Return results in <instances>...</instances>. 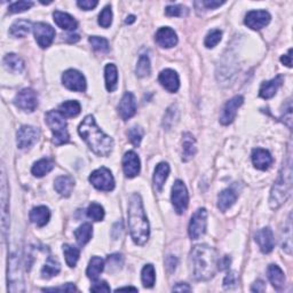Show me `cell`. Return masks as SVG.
Listing matches in <instances>:
<instances>
[{"label": "cell", "instance_id": "obj_1", "mask_svg": "<svg viewBox=\"0 0 293 293\" xmlns=\"http://www.w3.org/2000/svg\"><path fill=\"white\" fill-rule=\"evenodd\" d=\"M219 259L216 249L209 245H196L190 252L191 273L195 280L209 281L219 271Z\"/></svg>", "mask_w": 293, "mask_h": 293}, {"label": "cell", "instance_id": "obj_2", "mask_svg": "<svg viewBox=\"0 0 293 293\" xmlns=\"http://www.w3.org/2000/svg\"><path fill=\"white\" fill-rule=\"evenodd\" d=\"M78 132L92 151L95 152L97 156L110 155L114 148V140L97 126L94 117L91 115L86 116L78 127Z\"/></svg>", "mask_w": 293, "mask_h": 293}, {"label": "cell", "instance_id": "obj_3", "mask_svg": "<svg viewBox=\"0 0 293 293\" xmlns=\"http://www.w3.org/2000/svg\"><path fill=\"white\" fill-rule=\"evenodd\" d=\"M128 228L135 244L144 245L149 240V222L144 213L142 199L139 194H134L128 204Z\"/></svg>", "mask_w": 293, "mask_h": 293}, {"label": "cell", "instance_id": "obj_4", "mask_svg": "<svg viewBox=\"0 0 293 293\" xmlns=\"http://www.w3.org/2000/svg\"><path fill=\"white\" fill-rule=\"evenodd\" d=\"M292 191V156L291 149L289 150V155L285 159L282 166V170L280 172L279 178H277L274 187H273L271 198H269V204L272 209H279L282 206Z\"/></svg>", "mask_w": 293, "mask_h": 293}, {"label": "cell", "instance_id": "obj_5", "mask_svg": "<svg viewBox=\"0 0 293 293\" xmlns=\"http://www.w3.org/2000/svg\"><path fill=\"white\" fill-rule=\"evenodd\" d=\"M46 123L53 133V142L60 146L69 142V133L66 130V122L58 110H52L46 114Z\"/></svg>", "mask_w": 293, "mask_h": 293}, {"label": "cell", "instance_id": "obj_6", "mask_svg": "<svg viewBox=\"0 0 293 293\" xmlns=\"http://www.w3.org/2000/svg\"><path fill=\"white\" fill-rule=\"evenodd\" d=\"M0 208H1V227H2V236L3 240H6L7 232L9 228V189L7 185V178L5 167L2 166L1 172V197H0Z\"/></svg>", "mask_w": 293, "mask_h": 293}, {"label": "cell", "instance_id": "obj_7", "mask_svg": "<svg viewBox=\"0 0 293 293\" xmlns=\"http://www.w3.org/2000/svg\"><path fill=\"white\" fill-rule=\"evenodd\" d=\"M189 203L188 190L181 180H177L172 187V204L174 206L175 212L183 214L187 211Z\"/></svg>", "mask_w": 293, "mask_h": 293}, {"label": "cell", "instance_id": "obj_8", "mask_svg": "<svg viewBox=\"0 0 293 293\" xmlns=\"http://www.w3.org/2000/svg\"><path fill=\"white\" fill-rule=\"evenodd\" d=\"M8 291H23L22 273L19 268V260L17 255H11L8 260Z\"/></svg>", "mask_w": 293, "mask_h": 293}, {"label": "cell", "instance_id": "obj_9", "mask_svg": "<svg viewBox=\"0 0 293 293\" xmlns=\"http://www.w3.org/2000/svg\"><path fill=\"white\" fill-rule=\"evenodd\" d=\"M206 225H208V211L205 209H198L191 217L188 227L191 240H198L204 235L206 232Z\"/></svg>", "mask_w": 293, "mask_h": 293}, {"label": "cell", "instance_id": "obj_10", "mask_svg": "<svg viewBox=\"0 0 293 293\" xmlns=\"http://www.w3.org/2000/svg\"><path fill=\"white\" fill-rule=\"evenodd\" d=\"M89 181L97 190L111 191L115 188V179L112 177L111 172L105 167L95 170L89 175Z\"/></svg>", "mask_w": 293, "mask_h": 293}, {"label": "cell", "instance_id": "obj_11", "mask_svg": "<svg viewBox=\"0 0 293 293\" xmlns=\"http://www.w3.org/2000/svg\"><path fill=\"white\" fill-rule=\"evenodd\" d=\"M15 105L23 111L32 112L36 110L38 105L37 93L31 88H24L17 93L14 100Z\"/></svg>", "mask_w": 293, "mask_h": 293}, {"label": "cell", "instance_id": "obj_12", "mask_svg": "<svg viewBox=\"0 0 293 293\" xmlns=\"http://www.w3.org/2000/svg\"><path fill=\"white\" fill-rule=\"evenodd\" d=\"M33 33L38 45L41 48L49 47L52 45L54 38H55V30L47 23L39 22L33 24Z\"/></svg>", "mask_w": 293, "mask_h": 293}, {"label": "cell", "instance_id": "obj_13", "mask_svg": "<svg viewBox=\"0 0 293 293\" xmlns=\"http://www.w3.org/2000/svg\"><path fill=\"white\" fill-rule=\"evenodd\" d=\"M62 83L70 91L84 92L86 89V80L83 73L73 69H69L62 75Z\"/></svg>", "mask_w": 293, "mask_h": 293}, {"label": "cell", "instance_id": "obj_14", "mask_svg": "<svg viewBox=\"0 0 293 293\" xmlns=\"http://www.w3.org/2000/svg\"><path fill=\"white\" fill-rule=\"evenodd\" d=\"M40 135L38 128L24 125L17 131V147L19 149H29L37 142Z\"/></svg>", "mask_w": 293, "mask_h": 293}, {"label": "cell", "instance_id": "obj_15", "mask_svg": "<svg viewBox=\"0 0 293 293\" xmlns=\"http://www.w3.org/2000/svg\"><path fill=\"white\" fill-rule=\"evenodd\" d=\"M271 14L266 10H251L246 14L245 24L252 30H261L271 22Z\"/></svg>", "mask_w": 293, "mask_h": 293}, {"label": "cell", "instance_id": "obj_16", "mask_svg": "<svg viewBox=\"0 0 293 293\" xmlns=\"http://www.w3.org/2000/svg\"><path fill=\"white\" fill-rule=\"evenodd\" d=\"M244 102V97L242 95H236L233 99H230L227 103H226L222 114L220 116V123L222 125H229L232 124L236 118L237 110Z\"/></svg>", "mask_w": 293, "mask_h": 293}, {"label": "cell", "instance_id": "obj_17", "mask_svg": "<svg viewBox=\"0 0 293 293\" xmlns=\"http://www.w3.org/2000/svg\"><path fill=\"white\" fill-rule=\"evenodd\" d=\"M141 164L139 156L134 151H127L123 157V170L127 178H134L140 173Z\"/></svg>", "mask_w": 293, "mask_h": 293}, {"label": "cell", "instance_id": "obj_18", "mask_svg": "<svg viewBox=\"0 0 293 293\" xmlns=\"http://www.w3.org/2000/svg\"><path fill=\"white\" fill-rule=\"evenodd\" d=\"M256 242L261 252L271 253L275 246V238L271 228H263L256 234Z\"/></svg>", "mask_w": 293, "mask_h": 293}, {"label": "cell", "instance_id": "obj_19", "mask_svg": "<svg viewBox=\"0 0 293 293\" xmlns=\"http://www.w3.org/2000/svg\"><path fill=\"white\" fill-rule=\"evenodd\" d=\"M159 83L163 86L166 91L170 93H175L178 92L180 87V79L179 75L174 70L172 69H165L159 73Z\"/></svg>", "mask_w": 293, "mask_h": 293}, {"label": "cell", "instance_id": "obj_20", "mask_svg": "<svg viewBox=\"0 0 293 293\" xmlns=\"http://www.w3.org/2000/svg\"><path fill=\"white\" fill-rule=\"evenodd\" d=\"M118 112L124 120L132 118L136 112V100L132 93H125L122 101L118 105Z\"/></svg>", "mask_w": 293, "mask_h": 293}, {"label": "cell", "instance_id": "obj_21", "mask_svg": "<svg viewBox=\"0 0 293 293\" xmlns=\"http://www.w3.org/2000/svg\"><path fill=\"white\" fill-rule=\"evenodd\" d=\"M156 42L164 48H171L178 44V36L173 29L165 26L156 33Z\"/></svg>", "mask_w": 293, "mask_h": 293}, {"label": "cell", "instance_id": "obj_22", "mask_svg": "<svg viewBox=\"0 0 293 293\" xmlns=\"http://www.w3.org/2000/svg\"><path fill=\"white\" fill-rule=\"evenodd\" d=\"M252 162L256 169L265 171L269 169V166L273 164V157L268 150L257 148L252 151Z\"/></svg>", "mask_w": 293, "mask_h": 293}, {"label": "cell", "instance_id": "obj_23", "mask_svg": "<svg viewBox=\"0 0 293 293\" xmlns=\"http://www.w3.org/2000/svg\"><path fill=\"white\" fill-rule=\"evenodd\" d=\"M73 187H75V180L69 175H61L54 182V188L63 197H69L71 195Z\"/></svg>", "mask_w": 293, "mask_h": 293}, {"label": "cell", "instance_id": "obj_24", "mask_svg": "<svg viewBox=\"0 0 293 293\" xmlns=\"http://www.w3.org/2000/svg\"><path fill=\"white\" fill-rule=\"evenodd\" d=\"M282 81H283L282 76H277L274 78V79L265 81V83H263V85H261V87H260L259 95L263 97V99H266V100L272 99V97L276 94L277 89L281 87Z\"/></svg>", "mask_w": 293, "mask_h": 293}, {"label": "cell", "instance_id": "obj_25", "mask_svg": "<svg viewBox=\"0 0 293 293\" xmlns=\"http://www.w3.org/2000/svg\"><path fill=\"white\" fill-rule=\"evenodd\" d=\"M170 174V165L167 163H159L155 169L154 173V187L155 189L161 193L165 181Z\"/></svg>", "mask_w": 293, "mask_h": 293}, {"label": "cell", "instance_id": "obj_26", "mask_svg": "<svg viewBox=\"0 0 293 293\" xmlns=\"http://www.w3.org/2000/svg\"><path fill=\"white\" fill-rule=\"evenodd\" d=\"M53 17H54V21H55L56 24L60 26L61 29L69 30V31H73V30L77 29V26H78L77 21L68 13H63V11L55 10L53 14Z\"/></svg>", "mask_w": 293, "mask_h": 293}, {"label": "cell", "instance_id": "obj_27", "mask_svg": "<svg viewBox=\"0 0 293 293\" xmlns=\"http://www.w3.org/2000/svg\"><path fill=\"white\" fill-rule=\"evenodd\" d=\"M268 279L277 291H282L285 287V275L282 269L276 265L268 267Z\"/></svg>", "mask_w": 293, "mask_h": 293}, {"label": "cell", "instance_id": "obj_28", "mask_svg": "<svg viewBox=\"0 0 293 293\" xmlns=\"http://www.w3.org/2000/svg\"><path fill=\"white\" fill-rule=\"evenodd\" d=\"M237 199V193L233 188H227L221 191L218 197V208L222 212H226L228 209L235 204Z\"/></svg>", "mask_w": 293, "mask_h": 293}, {"label": "cell", "instance_id": "obj_29", "mask_svg": "<svg viewBox=\"0 0 293 293\" xmlns=\"http://www.w3.org/2000/svg\"><path fill=\"white\" fill-rule=\"evenodd\" d=\"M50 219V211L46 206H37L30 212V220L38 227H44Z\"/></svg>", "mask_w": 293, "mask_h": 293}, {"label": "cell", "instance_id": "obj_30", "mask_svg": "<svg viewBox=\"0 0 293 293\" xmlns=\"http://www.w3.org/2000/svg\"><path fill=\"white\" fill-rule=\"evenodd\" d=\"M196 140L194 139V136L190 133H185L182 140V159L185 162L190 161L196 155Z\"/></svg>", "mask_w": 293, "mask_h": 293}, {"label": "cell", "instance_id": "obj_31", "mask_svg": "<svg viewBox=\"0 0 293 293\" xmlns=\"http://www.w3.org/2000/svg\"><path fill=\"white\" fill-rule=\"evenodd\" d=\"M104 76H105V86L109 92L116 91L117 85H118V71L115 64L109 63L104 69Z\"/></svg>", "mask_w": 293, "mask_h": 293}, {"label": "cell", "instance_id": "obj_32", "mask_svg": "<svg viewBox=\"0 0 293 293\" xmlns=\"http://www.w3.org/2000/svg\"><path fill=\"white\" fill-rule=\"evenodd\" d=\"M31 29H33V25L30 21H25V19H18V21L14 22V24L10 26L9 32H10L11 36L17 37V38L18 37L23 38L30 32Z\"/></svg>", "mask_w": 293, "mask_h": 293}, {"label": "cell", "instance_id": "obj_33", "mask_svg": "<svg viewBox=\"0 0 293 293\" xmlns=\"http://www.w3.org/2000/svg\"><path fill=\"white\" fill-rule=\"evenodd\" d=\"M54 169V162L52 159L49 158H42L40 161H38L37 163H34V165L31 169V172L34 177L37 178H41L49 173L50 171Z\"/></svg>", "mask_w": 293, "mask_h": 293}, {"label": "cell", "instance_id": "obj_34", "mask_svg": "<svg viewBox=\"0 0 293 293\" xmlns=\"http://www.w3.org/2000/svg\"><path fill=\"white\" fill-rule=\"evenodd\" d=\"M103 269H104L103 259H101L100 257H93L91 261H89L86 274H87L88 279L97 280V277H99L101 273L103 272Z\"/></svg>", "mask_w": 293, "mask_h": 293}, {"label": "cell", "instance_id": "obj_35", "mask_svg": "<svg viewBox=\"0 0 293 293\" xmlns=\"http://www.w3.org/2000/svg\"><path fill=\"white\" fill-rule=\"evenodd\" d=\"M81 107L78 101H65L58 107V112L64 117H76L80 114Z\"/></svg>", "mask_w": 293, "mask_h": 293}, {"label": "cell", "instance_id": "obj_36", "mask_svg": "<svg viewBox=\"0 0 293 293\" xmlns=\"http://www.w3.org/2000/svg\"><path fill=\"white\" fill-rule=\"evenodd\" d=\"M3 63H5L7 69L16 73L22 72L23 69H24V62L16 54H7L3 58Z\"/></svg>", "mask_w": 293, "mask_h": 293}, {"label": "cell", "instance_id": "obj_37", "mask_svg": "<svg viewBox=\"0 0 293 293\" xmlns=\"http://www.w3.org/2000/svg\"><path fill=\"white\" fill-rule=\"evenodd\" d=\"M92 235H93V227L91 224L81 225L80 227L75 232L76 240L80 246H84L87 244L88 242L91 241Z\"/></svg>", "mask_w": 293, "mask_h": 293}, {"label": "cell", "instance_id": "obj_38", "mask_svg": "<svg viewBox=\"0 0 293 293\" xmlns=\"http://www.w3.org/2000/svg\"><path fill=\"white\" fill-rule=\"evenodd\" d=\"M60 263H58L56 259H54V258L49 257L47 261H46L45 266L41 269V275L42 277H45V279H50V277L56 276L58 273H60Z\"/></svg>", "mask_w": 293, "mask_h": 293}, {"label": "cell", "instance_id": "obj_39", "mask_svg": "<svg viewBox=\"0 0 293 293\" xmlns=\"http://www.w3.org/2000/svg\"><path fill=\"white\" fill-rule=\"evenodd\" d=\"M178 119H179L178 105L173 104V105H171L169 109H167L166 114L164 115L163 126L165 127L166 130H171V128L175 125V123L178 122Z\"/></svg>", "mask_w": 293, "mask_h": 293}, {"label": "cell", "instance_id": "obj_40", "mask_svg": "<svg viewBox=\"0 0 293 293\" xmlns=\"http://www.w3.org/2000/svg\"><path fill=\"white\" fill-rule=\"evenodd\" d=\"M63 252H64V257H65V261L68 264L69 267H76L77 261L79 259L80 256V251L77 248L72 245H63Z\"/></svg>", "mask_w": 293, "mask_h": 293}, {"label": "cell", "instance_id": "obj_41", "mask_svg": "<svg viewBox=\"0 0 293 293\" xmlns=\"http://www.w3.org/2000/svg\"><path fill=\"white\" fill-rule=\"evenodd\" d=\"M141 279H142V283L146 288L154 287L155 281H156V273H155L154 266L150 264L144 266L141 273Z\"/></svg>", "mask_w": 293, "mask_h": 293}, {"label": "cell", "instance_id": "obj_42", "mask_svg": "<svg viewBox=\"0 0 293 293\" xmlns=\"http://www.w3.org/2000/svg\"><path fill=\"white\" fill-rule=\"evenodd\" d=\"M151 71V65H150V60L147 55H141L138 61V65H136L135 72L136 76L140 78L147 77L150 75Z\"/></svg>", "mask_w": 293, "mask_h": 293}, {"label": "cell", "instance_id": "obj_43", "mask_svg": "<svg viewBox=\"0 0 293 293\" xmlns=\"http://www.w3.org/2000/svg\"><path fill=\"white\" fill-rule=\"evenodd\" d=\"M107 266H108V272L109 273H115L119 271L120 268L123 267L124 259L122 255H118V253H115V255H111L108 257L107 259Z\"/></svg>", "mask_w": 293, "mask_h": 293}, {"label": "cell", "instance_id": "obj_44", "mask_svg": "<svg viewBox=\"0 0 293 293\" xmlns=\"http://www.w3.org/2000/svg\"><path fill=\"white\" fill-rule=\"evenodd\" d=\"M87 216L94 221H102L104 218V210L102 206L97 203H92L87 209Z\"/></svg>", "mask_w": 293, "mask_h": 293}, {"label": "cell", "instance_id": "obj_45", "mask_svg": "<svg viewBox=\"0 0 293 293\" xmlns=\"http://www.w3.org/2000/svg\"><path fill=\"white\" fill-rule=\"evenodd\" d=\"M221 38H222L221 30H218V29L212 30L211 32L208 33V36L205 37L204 44L208 48H213V47H216L219 42H220Z\"/></svg>", "mask_w": 293, "mask_h": 293}, {"label": "cell", "instance_id": "obj_46", "mask_svg": "<svg viewBox=\"0 0 293 293\" xmlns=\"http://www.w3.org/2000/svg\"><path fill=\"white\" fill-rule=\"evenodd\" d=\"M112 23V10L110 6L104 7L103 10L101 11L99 15V24L102 26V28H109Z\"/></svg>", "mask_w": 293, "mask_h": 293}, {"label": "cell", "instance_id": "obj_47", "mask_svg": "<svg viewBox=\"0 0 293 293\" xmlns=\"http://www.w3.org/2000/svg\"><path fill=\"white\" fill-rule=\"evenodd\" d=\"M89 42H91L93 48L99 50V52H108L109 50V42L105 38L92 36L89 37Z\"/></svg>", "mask_w": 293, "mask_h": 293}, {"label": "cell", "instance_id": "obj_48", "mask_svg": "<svg viewBox=\"0 0 293 293\" xmlns=\"http://www.w3.org/2000/svg\"><path fill=\"white\" fill-rule=\"evenodd\" d=\"M143 138V130L140 126H134L128 131V139L134 147H139Z\"/></svg>", "mask_w": 293, "mask_h": 293}, {"label": "cell", "instance_id": "obj_49", "mask_svg": "<svg viewBox=\"0 0 293 293\" xmlns=\"http://www.w3.org/2000/svg\"><path fill=\"white\" fill-rule=\"evenodd\" d=\"M32 6H33L32 1H25V0H22V1H16L11 3V5L9 6V11L10 13H22V11L30 9Z\"/></svg>", "mask_w": 293, "mask_h": 293}, {"label": "cell", "instance_id": "obj_50", "mask_svg": "<svg viewBox=\"0 0 293 293\" xmlns=\"http://www.w3.org/2000/svg\"><path fill=\"white\" fill-rule=\"evenodd\" d=\"M165 13L167 16H183L188 13V9L181 5H171L167 6L165 9Z\"/></svg>", "mask_w": 293, "mask_h": 293}, {"label": "cell", "instance_id": "obj_51", "mask_svg": "<svg viewBox=\"0 0 293 293\" xmlns=\"http://www.w3.org/2000/svg\"><path fill=\"white\" fill-rule=\"evenodd\" d=\"M238 277L235 272H230L229 274L225 277L224 280V288L226 290H233L237 287Z\"/></svg>", "mask_w": 293, "mask_h": 293}, {"label": "cell", "instance_id": "obj_52", "mask_svg": "<svg viewBox=\"0 0 293 293\" xmlns=\"http://www.w3.org/2000/svg\"><path fill=\"white\" fill-rule=\"evenodd\" d=\"M285 230H287V233H288V237L283 238L284 242L282 243V249L284 250L285 252L290 255L291 250H292V243H291V216H290V218H289L288 228Z\"/></svg>", "mask_w": 293, "mask_h": 293}, {"label": "cell", "instance_id": "obj_53", "mask_svg": "<svg viewBox=\"0 0 293 293\" xmlns=\"http://www.w3.org/2000/svg\"><path fill=\"white\" fill-rule=\"evenodd\" d=\"M44 292H75L77 291V288L75 284L68 283L65 285H61L58 288H49V289H42Z\"/></svg>", "mask_w": 293, "mask_h": 293}, {"label": "cell", "instance_id": "obj_54", "mask_svg": "<svg viewBox=\"0 0 293 293\" xmlns=\"http://www.w3.org/2000/svg\"><path fill=\"white\" fill-rule=\"evenodd\" d=\"M283 122L288 125L289 128L292 127V104L291 101L289 100L288 102V109L284 110V115H283Z\"/></svg>", "mask_w": 293, "mask_h": 293}, {"label": "cell", "instance_id": "obj_55", "mask_svg": "<svg viewBox=\"0 0 293 293\" xmlns=\"http://www.w3.org/2000/svg\"><path fill=\"white\" fill-rule=\"evenodd\" d=\"M97 2L96 0H83V1H77V5L78 7H80L81 9L84 10H91V9H94L95 7L97 6Z\"/></svg>", "mask_w": 293, "mask_h": 293}, {"label": "cell", "instance_id": "obj_56", "mask_svg": "<svg viewBox=\"0 0 293 293\" xmlns=\"http://www.w3.org/2000/svg\"><path fill=\"white\" fill-rule=\"evenodd\" d=\"M92 292H110V287L104 281L101 282H96L91 287Z\"/></svg>", "mask_w": 293, "mask_h": 293}, {"label": "cell", "instance_id": "obj_57", "mask_svg": "<svg viewBox=\"0 0 293 293\" xmlns=\"http://www.w3.org/2000/svg\"><path fill=\"white\" fill-rule=\"evenodd\" d=\"M165 266H166V269L167 272L170 273H173L175 269H177V266H178V259L173 256H169L166 258L165 260Z\"/></svg>", "mask_w": 293, "mask_h": 293}, {"label": "cell", "instance_id": "obj_58", "mask_svg": "<svg viewBox=\"0 0 293 293\" xmlns=\"http://www.w3.org/2000/svg\"><path fill=\"white\" fill-rule=\"evenodd\" d=\"M225 1H217V0H205V1H202L201 5L205 7L206 9H216L221 5H224Z\"/></svg>", "mask_w": 293, "mask_h": 293}, {"label": "cell", "instance_id": "obj_59", "mask_svg": "<svg viewBox=\"0 0 293 293\" xmlns=\"http://www.w3.org/2000/svg\"><path fill=\"white\" fill-rule=\"evenodd\" d=\"M230 263H232V260H230V258L228 256L220 258V259H219V271H226V269H228Z\"/></svg>", "mask_w": 293, "mask_h": 293}, {"label": "cell", "instance_id": "obj_60", "mask_svg": "<svg viewBox=\"0 0 293 293\" xmlns=\"http://www.w3.org/2000/svg\"><path fill=\"white\" fill-rule=\"evenodd\" d=\"M172 291H175V292H190L191 288L187 283H178L177 285H174L173 289H172Z\"/></svg>", "mask_w": 293, "mask_h": 293}, {"label": "cell", "instance_id": "obj_61", "mask_svg": "<svg viewBox=\"0 0 293 293\" xmlns=\"http://www.w3.org/2000/svg\"><path fill=\"white\" fill-rule=\"evenodd\" d=\"M252 292H265L266 291V284L263 281H257V282L252 285L251 288Z\"/></svg>", "mask_w": 293, "mask_h": 293}, {"label": "cell", "instance_id": "obj_62", "mask_svg": "<svg viewBox=\"0 0 293 293\" xmlns=\"http://www.w3.org/2000/svg\"><path fill=\"white\" fill-rule=\"evenodd\" d=\"M292 49H289L288 54H285L284 56L281 57V61H282V63H284L287 66H289V68H291L292 66Z\"/></svg>", "mask_w": 293, "mask_h": 293}, {"label": "cell", "instance_id": "obj_63", "mask_svg": "<svg viewBox=\"0 0 293 293\" xmlns=\"http://www.w3.org/2000/svg\"><path fill=\"white\" fill-rule=\"evenodd\" d=\"M116 291L117 292H118V291H134V292H136V291H138V289L133 288V287H125V288H118Z\"/></svg>", "mask_w": 293, "mask_h": 293}, {"label": "cell", "instance_id": "obj_64", "mask_svg": "<svg viewBox=\"0 0 293 293\" xmlns=\"http://www.w3.org/2000/svg\"><path fill=\"white\" fill-rule=\"evenodd\" d=\"M135 21V16L134 15H130V16H127V18H126V23L127 24H131V23H133Z\"/></svg>", "mask_w": 293, "mask_h": 293}]
</instances>
